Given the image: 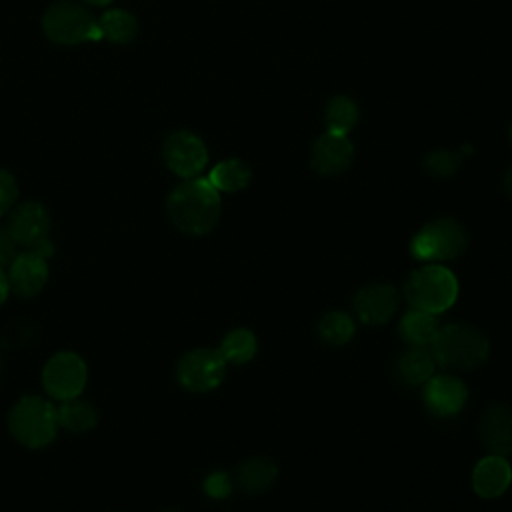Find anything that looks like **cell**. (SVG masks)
<instances>
[{
    "label": "cell",
    "mask_w": 512,
    "mask_h": 512,
    "mask_svg": "<svg viewBox=\"0 0 512 512\" xmlns=\"http://www.w3.org/2000/svg\"><path fill=\"white\" fill-rule=\"evenodd\" d=\"M166 210L180 232L202 236L208 234L220 218V194L208 178H188L170 192Z\"/></svg>",
    "instance_id": "obj_1"
},
{
    "label": "cell",
    "mask_w": 512,
    "mask_h": 512,
    "mask_svg": "<svg viewBox=\"0 0 512 512\" xmlns=\"http://www.w3.org/2000/svg\"><path fill=\"white\" fill-rule=\"evenodd\" d=\"M434 362L446 370H472L488 358V338L470 324H448L428 346Z\"/></svg>",
    "instance_id": "obj_2"
},
{
    "label": "cell",
    "mask_w": 512,
    "mask_h": 512,
    "mask_svg": "<svg viewBox=\"0 0 512 512\" xmlns=\"http://www.w3.org/2000/svg\"><path fill=\"white\" fill-rule=\"evenodd\" d=\"M404 296L412 308L440 314L456 302L458 280L440 264H424L408 276Z\"/></svg>",
    "instance_id": "obj_3"
},
{
    "label": "cell",
    "mask_w": 512,
    "mask_h": 512,
    "mask_svg": "<svg viewBox=\"0 0 512 512\" xmlns=\"http://www.w3.org/2000/svg\"><path fill=\"white\" fill-rule=\"evenodd\" d=\"M8 428L20 444L28 448H42L56 438V408L42 396H24L12 406L8 414Z\"/></svg>",
    "instance_id": "obj_4"
},
{
    "label": "cell",
    "mask_w": 512,
    "mask_h": 512,
    "mask_svg": "<svg viewBox=\"0 0 512 512\" xmlns=\"http://www.w3.org/2000/svg\"><path fill=\"white\" fill-rule=\"evenodd\" d=\"M468 236L454 218H436L424 224L410 240V252L420 262H444L466 250Z\"/></svg>",
    "instance_id": "obj_5"
},
{
    "label": "cell",
    "mask_w": 512,
    "mask_h": 512,
    "mask_svg": "<svg viewBox=\"0 0 512 512\" xmlns=\"http://www.w3.org/2000/svg\"><path fill=\"white\" fill-rule=\"evenodd\" d=\"M46 36L54 44H80L88 40H100L102 32L98 28V20L92 18V14L72 0H60L54 2L42 20Z\"/></svg>",
    "instance_id": "obj_6"
},
{
    "label": "cell",
    "mask_w": 512,
    "mask_h": 512,
    "mask_svg": "<svg viewBox=\"0 0 512 512\" xmlns=\"http://www.w3.org/2000/svg\"><path fill=\"white\" fill-rule=\"evenodd\" d=\"M14 242L30 252L40 254L42 258L54 252V244L50 242V216L48 210L40 202H24L10 212L6 224Z\"/></svg>",
    "instance_id": "obj_7"
},
{
    "label": "cell",
    "mask_w": 512,
    "mask_h": 512,
    "mask_svg": "<svg viewBox=\"0 0 512 512\" xmlns=\"http://www.w3.org/2000/svg\"><path fill=\"white\" fill-rule=\"evenodd\" d=\"M226 376V360L214 348H196L184 354L176 366V378L188 392H208Z\"/></svg>",
    "instance_id": "obj_8"
},
{
    "label": "cell",
    "mask_w": 512,
    "mask_h": 512,
    "mask_svg": "<svg viewBox=\"0 0 512 512\" xmlns=\"http://www.w3.org/2000/svg\"><path fill=\"white\" fill-rule=\"evenodd\" d=\"M86 364L74 352H58L42 370L44 390L56 400H72L86 386Z\"/></svg>",
    "instance_id": "obj_9"
},
{
    "label": "cell",
    "mask_w": 512,
    "mask_h": 512,
    "mask_svg": "<svg viewBox=\"0 0 512 512\" xmlns=\"http://www.w3.org/2000/svg\"><path fill=\"white\" fill-rule=\"evenodd\" d=\"M162 158L174 174L182 178H194L204 170L208 162V150L196 134L188 130H176L164 140Z\"/></svg>",
    "instance_id": "obj_10"
},
{
    "label": "cell",
    "mask_w": 512,
    "mask_h": 512,
    "mask_svg": "<svg viewBox=\"0 0 512 512\" xmlns=\"http://www.w3.org/2000/svg\"><path fill=\"white\" fill-rule=\"evenodd\" d=\"M422 400L430 414L438 418H450L464 408L468 400V390L466 384L452 374H432L424 382Z\"/></svg>",
    "instance_id": "obj_11"
},
{
    "label": "cell",
    "mask_w": 512,
    "mask_h": 512,
    "mask_svg": "<svg viewBox=\"0 0 512 512\" xmlns=\"http://www.w3.org/2000/svg\"><path fill=\"white\" fill-rule=\"evenodd\" d=\"M400 294L390 284H368L354 296V312L368 326L386 324L398 310Z\"/></svg>",
    "instance_id": "obj_12"
},
{
    "label": "cell",
    "mask_w": 512,
    "mask_h": 512,
    "mask_svg": "<svg viewBox=\"0 0 512 512\" xmlns=\"http://www.w3.org/2000/svg\"><path fill=\"white\" fill-rule=\"evenodd\" d=\"M352 158L354 148L348 136L326 132L312 144L310 166L320 176H336L352 164Z\"/></svg>",
    "instance_id": "obj_13"
},
{
    "label": "cell",
    "mask_w": 512,
    "mask_h": 512,
    "mask_svg": "<svg viewBox=\"0 0 512 512\" xmlns=\"http://www.w3.org/2000/svg\"><path fill=\"white\" fill-rule=\"evenodd\" d=\"M6 276H8V286L16 296L32 298L44 288L48 280L46 258L26 250L12 260Z\"/></svg>",
    "instance_id": "obj_14"
},
{
    "label": "cell",
    "mask_w": 512,
    "mask_h": 512,
    "mask_svg": "<svg viewBox=\"0 0 512 512\" xmlns=\"http://www.w3.org/2000/svg\"><path fill=\"white\" fill-rule=\"evenodd\" d=\"M478 434L484 448L494 456L512 454V408L504 404L488 406L478 424Z\"/></svg>",
    "instance_id": "obj_15"
},
{
    "label": "cell",
    "mask_w": 512,
    "mask_h": 512,
    "mask_svg": "<svg viewBox=\"0 0 512 512\" xmlns=\"http://www.w3.org/2000/svg\"><path fill=\"white\" fill-rule=\"evenodd\" d=\"M512 482V468L504 456L482 458L472 472V486L482 498H496L506 492Z\"/></svg>",
    "instance_id": "obj_16"
},
{
    "label": "cell",
    "mask_w": 512,
    "mask_h": 512,
    "mask_svg": "<svg viewBox=\"0 0 512 512\" xmlns=\"http://www.w3.org/2000/svg\"><path fill=\"white\" fill-rule=\"evenodd\" d=\"M436 362L426 346H408L394 362L398 382L406 386H420L434 374Z\"/></svg>",
    "instance_id": "obj_17"
},
{
    "label": "cell",
    "mask_w": 512,
    "mask_h": 512,
    "mask_svg": "<svg viewBox=\"0 0 512 512\" xmlns=\"http://www.w3.org/2000/svg\"><path fill=\"white\" fill-rule=\"evenodd\" d=\"M278 476L276 464L266 456L246 458L236 468V484L246 494L266 492Z\"/></svg>",
    "instance_id": "obj_18"
},
{
    "label": "cell",
    "mask_w": 512,
    "mask_h": 512,
    "mask_svg": "<svg viewBox=\"0 0 512 512\" xmlns=\"http://www.w3.org/2000/svg\"><path fill=\"white\" fill-rule=\"evenodd\" d=\"M440 324L436 314L432 312H424L418 308L408 310L400 324H398V334L400 338L408 344V346H430V342L434 340V336L438 334Z\"/></svg>",
    "instance_id": "obj_19"
},
{
    "label": "cell",
    "mask_w": 512,
    "mask_h": 512,
    "mask_svg": "<svg viewBox=\"0 0 512 512\" xmlns=\"http://www.w3.org/2000/svg\"><path fill=\"white\" fill-rule=\"evenodd\" d=\"M252 176L250 166L240 158H228L210 170V184L218 192H238L248 186Z\"/></svg>",
    "instance_id": "obj_20"
},
{
    "label": "cell",
    "mask_w": 512,
    "mask_h": 512,
    "mask_svg": "<svg viewBox=\"0 0 512 512\" xmlns=\"http://www.w3.org/2000/svg\"><path fill=\"white\" fill-rule=\"evenodd\" d=\"M98 28L102 32V38L114 42V44H128L134 40L138 32V24L134 16L126 10H108L98 18Z\"/></svg>",
    "instance_id": "obj_21"
},
{
    "label": "cell",
    "mask_w": 512,
    "mask_h": 512,
    "mask_svg": "<svg viewBox=\"0 0 512 512\" xmlns=\"http://www.w3.org/2000/svg\"><path fill=\"white\" fill-rule=\"evenodd\" d=\"M316 336L330 346H342L354 336V320L340 310L326 312L316 324Z\"/></svg>",
    "instance_id": "obj_22"
},
{
    "label": "cell",
    "mask_w": 512,
    "mask_h": 512,
    "mask_svg": "<svg viewBox=\"0 0 512 512\" xmlns=\"http://www.w3.org/2000/svg\"><path fill=\"white\" fill-rule=\"evenodd\" d=\"M58 416V426L70 430V432H86L94 428L98 422V412L94 410L92 404L82 402V400H64L60 408H56Z\"/></svg>",
    "instance_id": "obj_23"
},
{
    "label": "cell",
    "mask_w": 512,
    "mask_h": 512,
    "mask_svg": "<svg viewBox=\"0 0 512 512\" xmlns=\"http://www.w3.org/2000/svg\"><path fill=\"white\" fill-rule=\"evenodd\" d=\"M218 352L222 354L226 364H244L256 354V338L250 330L236 328L222 338Z\"/></svg>",
    "instance_id": "obj_24"
},
{
    "label": "cell",
    "mask_w": 512,
    "mask_h": 512,
    "mask_svg": "<svg viewBox=\"0 0 512 512\" xmlns=\"http://www.w3.org/2000/svg\"><path fill=\"white\" fill-rule=\"evenodd\" d=\"M324 122L328 132L346 136L358 122V108L348 96H334L326 106Z\"/></svg>",
    "instance_id": "obj_25"
},
{
    "label": "cell",
    "mask_w": 512,
    "mask_h": 512,
    "mask_svg": "<svg viewBox=\"0 0 512 512\" xmlns=\"http://www.w3.org/2000/svg\"><path fill=\"white\" fill-rule=\"evenodd\" d=\"M460 162H462V154L460 152H450V150H434L430 154L424 156V170L432 176H438V178H446V176H452L458 168H460Z\"/></svg>",
    "instance_id": "obj_26"
},
{
    "label": "cell",
    "mask_w": 512,
    "mask_h": 512,
    "mask_svg": "<svg viewBox=\"0 0 512 512\" xmlns=\"http://www.w3.org/2000/svg\"><path fill=\"white\" fill-rule=\"evenodd\" d=\"M18 198V184L14 176L6 170H0V216L6 214Z\"/></svg>",
    "instance_id": "obj_27"
},
{
    "label": "cell",
    "mask_w": 512,
    "mask_h": 512,
    "mask_svg": "<svg viewBox=\"0 0 512 512\" xmlns=\"http://www.w3.org/2000/svg\"><path fill=\"white\" fill-rule=\"evenodd\" d=\"M204 490L210 498H226L232 490V480L226 472H212L204 480Z\"/></svg>",
    "instance_id": "obj_28"
},
{
    "label": "cell",
    "mask_w": 512,
    "mask_h": 512,
    "mask_svg": "<svg viewBox=\"0 0 512 512\" xmlns=\"http://www.w3.org/2000/svg\"><path fill=\"white\" fill-rule=\"evenodd\" d=\"M16 242L10 236L8 228L0 226V268H6L12 264V260L16 258Z\"/></svg>",
    "instance_id": "obj_29"
},
{
    "label": "cell",
    "mask_w": 512,
    "mask_h": 512,
    "mask_svg": "<svg viewBox=\"0 0 512 512\" xmlns=\"http://www.w3.org/2000/svg\"><path fill=\"white\" fill-rule=\"evenodd\" d=\"M8 292H10V286H8V276H6L4 268H0V304L6 300Z\"/></svg>",
    "instance_id": "obj_30"
},
{
    "label": "cell",
    "mask_w": 512,
    "mask_h": 512,
    "mask_svg": "<svg viewBox=\"0 0 512 512\" xmlns=\"http://www.w3.org/2000/svg\"><path fill=\"white\" fill-rule=\"evenodd\" d=\"M504 188H506V192H508V196L512 198V166L506 170V174H504Z\"/></svg>",
    "instance_id": "obj_31"
},
{
    "label": "cell",
    "mask_w": 512,
    "mask_h": 512,
    "mask_svg": "<svg viewBox=\"0 0 512 512\" xmlns=\"http://www.w3.org/2000/svg\"><path fill=\"white\" fill-rule=\"evenodd\" d=\"M88 4H96V6H106L108 2H112V0H86Z\"/></svg>",
    "instance_id": "obj_32"
},
{
    "label": "cell",
    "mask_w": 512,
    "mask_h": 512,
    "mask_svg": "<svg viewBox=\"0 0 512 512\" xmlns=\"http://www.w3.org/2000/svg\"><path fill=\"white\" fill-rule=\"evenodd\" d=\"M510 140H512V124H510Z\"/></svg>",
    "instance_id": "obj_33"
},
{
    "label": "cell",
    "mask_w": 512,
    "mask_h": 512,
    "mask_svg": "<svg viewBox=\"0 0 512 512\" xmlns=\"http://www.w3.org/2000/svg\"><path fill=\"white\" fill-rule=\"evenodd\" d=\"M166 512H174V510H166Z\"/></svg>",
    "instance_id": "obj_34"
}]
</instances>
